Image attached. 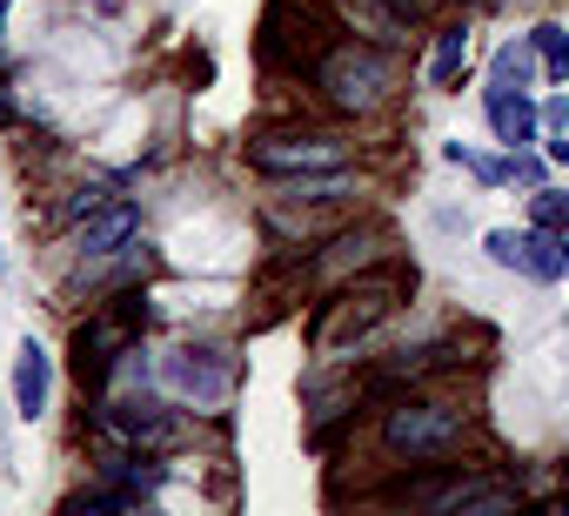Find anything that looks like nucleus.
Wrapping results in <instances>:
<instances>
[{
    "mask_svg": "<svg viewBox=\"0 0 569 516\" xmlns=\"http://www.w3.org/2000/svg\"><path fill=\"white\" fill-rule=\"evenodd\" d=\"M316 95H322L336 115L362 121V115L389 108V95H396V61H389L376 41H336V48L316 61Z\"/></svg>",
    "mask_w": 569,
    "mask_h": 516,
    "instance_id": "nucleus-1",
    "label": "nucleus"
},
{
    "mask_svg": "<svg viewBox=\"0 0 569 516\" xmlns=\"http://www.w3.org/2000/svg\"><path fill=\"white\" fill-rule=\"evenodd\" d=\"M469 436V416L442 396H402L389 416H382V449L389 456H409V463H436L449 449H462Z\"/></svg>",
    "mask_w": 569,
    "mask_h": 516,
    "instance_id": "nucleus-2",
    "label": "nucleus"
},
{
    "mask_svg": "<svg viewBox=\"0 0 569 516\" xmlns=\"http://www.w3.org/2000/svg\"><path fill=\"white\" fill-rule=\"evenodd\" d=\"M161 396L188 403V409H221L234 396V356L208 349V343H181L161 356Z\"/></svg>",
    "mask_w": 569,
    "mask_h": 516,
    "instance_id": "nucleus-3",
    "label": "nucleus"
},
{
    "mask_svg": "<svg viewBox=\"0 0 569 516\" xmlns=\"http://www.w3.org/2000/svg\"><path fill=\"white\" fill-rule=\"evenodd\" d=\"M248 161L261 175H322V168H349V141L329 128H268L248 141Z\"/></svg>",
    "mask_w": 569,
    "mask_h": 516,
    "instance_id": "nucleus-4",
    "label": "nucleus"
},
{
    "mask_svg": "<svg viewBox=\"0 0 569 516\" xmlns=\"http://www.w3.org/2000/svg\"><path fill=\"white\" fill-rule=\"evenodd\" d=\"M396 296H402V282L389 276V282H356V289H342L336 302H322V316H316V349L322 356H336L342 343H362L376 322H389L396 316Z\"/></svg>",
    "mask_w": 569,
    "mask_h": 516,
    "instance_id": "nucleus-5",
    "label": "nucleus"
},
{
    "mask_svg": "<svg viewBox=\"0 0 569 516\" xmlns=\"http://www.w3.org/2000/svg\"><path fill=\"white\" fill-rule=\"evenodd\" d=\"M101 436L128 443V449H161L174 443V416L161 409V396H121V403H101Z\"/></svg>",
    "mask_w": 569,
    "mask_h": 516,
    "instance_id": "nucleus-6",
    "label": "nucleus"
},
{
    "mask_svg": "<svg viewBox=\"0 0 569 516\" xmlns=\"http://www.w3.org/2000/svg\"><path fill=\"white\" fill-rule=\"evenodd\" d=\"M134 235H141V208H134V201H108V208H94L88 228H81V262H108V255L134 248Z\"/></svg>",
    "mask_w": 569,
    "mask_h": 516,
    "instance_id": "nucleus-7",
    "label": "nucleus"
},
{
    "mask_svg": "<svg viewBox=\"0 0 569 516\" xmlns=\"http://www.w3.org/2000/svg\"><path fill=\"white\" fill-rule=\"evenodd\" d=\"M516 276H529V282H562V276H569V235H556V228H522V235H516Z\"/></svg>",
    "mask_w": 569,
    "mask_h": 516,
    "instance_id": "nucleus-8",
    "label": "nucleus"
},
{
    "mask_svg": "<svg viewBox=\"0 0 569 516\" xmlns=\"http://www.w3.org/2000/svg\"><path fill=\"white\" fill-rule=\"evenodd\" d=\"M48 389H54V356L28 336L21 343V356H14V409L34 423V416H48Z\"/></svg>",
    "mask_w": 569,
    "mask_h": 516,
    "instance_id": "nucleus-9",
    "label": "nucleus"
},
{
    "mask_svg": "<svg viewBox=\"0 0 569 516\" xmlns=\"http://www.w3.org/2000/svg\"><path fill=\"white\" fill-rule=\"evenodd\" d=\"M489 128H496L502 148H529V141H542V108H536L529 95H502V88H489Z\"/></svg>",
    "mask_w": 569,
    "mask_h": 516,
    "instance_id": "nucleus-10",
    "label": "nucleus"
},
{
    "mask_svg": "<svg viewBox=\"0 0 569 516\" xmlns=\"http://www.w3.org/2000/svg\"><path fill=\"white\" fill-rule=\"evenodd\" d=\"M502 509H522V489L496 476H462L442 503V516H502Z\"/></svg>",
    "mask_w": 569,
    "mask_h": 516,
    "instance_id": "nucleus-11",
    "label": "nucleus"
},
{
    "mask_svg": "<svg viewBox=\"0 0 569 516\" xmlns=\"http://www.w3.org/2000/svg\"><path fill=\"white\" fill-rule=\"evenodd\" d=\"M536 75H542V61H536V41L529 34L522 41H502L496 61H489V88H502V95H529Z\"/></svg>",
    "mask_w": 569,
    "mask_h": 516,
    "instance_id": "nucleus-12",
    "label": "nucleus"
},
{
    "mask_svg": "<svg viewBox=\"0 0 569 516\" xmlns=\"http://www.w3.org/2000/svg\"><path fill=\"white\" fill-rule=\"evenodd\" d=\"M462 75H469V28L456 21L429 48V88H462Z\"/></svg>",
    "mask_w": 569,
    "mask_h": 516,
    "instance_id": "nucleus-13",
    "label": "nucleus"
},
{
    "mask_svg": "<svg viewBox=\"0 0 569 516\" xmlns=\"http://www.w3.org/2000/svg\"><path fill=\"white\" fill-rule=\"evenodd\" d=\"M536 61H542V81H556V88H569V28H556V21H542L536 34Z\"/></svg>",
    "mask_w": 569,
    "mask_h": 516,
    "instance_id": "nucleus-14",
    "label": "nucleus"
},
{
    "mask_svg": "<svg viewBox=\"0 0 569 516\" xmlns=\"http://www.w3.org/2000/svg\"><path fill=\"white\" fill-rule=\"evenodd\" d=\"M529 228L569 235V195H562V188H536V195H529Z\"/></svg>",
    "mask_w": 569,
    "mask_h": 516,
    "instance_id": "nucleus-15",
    "label": "nucleus"
},
{
    "mask_svg": "<svg viewBox=\"0 0 569 516\" xmlns=\"http://www.w3.org/2000/svg\"><path fill=\"white\" fill-rule=\"evenodd\" d=\"M482 248H489V262H496V269H509V276H516V228H489V235H482Z\"/></svg>",
    "mask_w": 569,
    "mask_h": 516,
    "instance_id": "nucleus-16",
    "label": "nucleus"
},
{
    "mask_svg": "<svg viewBox=\"0 0 569 516\" xmlns=\"http://www.w3.org/2000/svg\"><path fill=\"white\" fill-rule=\"evenodd\" d=\"M382 8H389V21H396V28H416V21H429V14H436V0H382Z\"/></svg>",
    "mask_w": 569,
    "mask_h": 516,
    "instance_id": "nucleus-17",
    "label": "nucleus"
},
{
    "mask_svg": "<svg viewBox=\"0 0 569 516\" xmlns=\"http://www.w3.org/2000/svg\"><path fill=\"white\" fill-rule=\"evenodd\" d=\"M509 181H522V188H542V161H536L529 148H509Z\"/></svg>",
    "mask_w": 569,
    "mask_h": 516,
    "instance_id": "nucleus-18",
    "label": "nucleus"
},
{
    "mask_svg": "<svg viewBox=\"0 0 569 516\" xmlns=\"http://www.w3.org/2000/svg\"><path fill=\"white\" fill-rule=\"evenodd\" d=\"M542 135H569V95H549L542 101Z\"/></svg>",
    "mask_w": 569,
    "mask_h": 516,
    "instance_id": "nucleus-19",
    "label": "nucleus"
},
{
    "mask_svg": "<svg viewBox=\"0 0 569 516\" xmlns=\"http://www.w3.org/2000/svg\"><path fill=\"white\" fill-rule=\"evenodd\" d=\"M8 115H14V108H8V95H0V121H8Z\"/></svg>",
    "mask_w": 569,
    "mask_h": 516,
    "instance_id": "nucleus-20",
    "label": "nucleus"
},
{
    "mask_svg": "<svg viewBox=\"0 0 569 516\" xmlns=\"http://www.w3.org/2000/svg\"><path fill=\"white\" fill-rule=\"evenodd\" d=\"M562 483H569V463H562Z\"/></svg>",
    "mask_w": 569,
    "mask_h": 516,
    "instance_id": "nucleus-21",
    "label": "nucleus"
},
{
    "mask_svg": "<svg viewBox=\"0 0 569 516\" xmlns=\"http://www.w3.org/2000/svg\"><path fill=\"white\" fill-rule=\"evenodd\" d=\"M562 329H569V316H562Z\"/></svg>",
    "mask_w": 569,
    "mask_h": 516,
    "instance_id": "nucleus-22",
    "label": "nucleus"
}]
</instances>
